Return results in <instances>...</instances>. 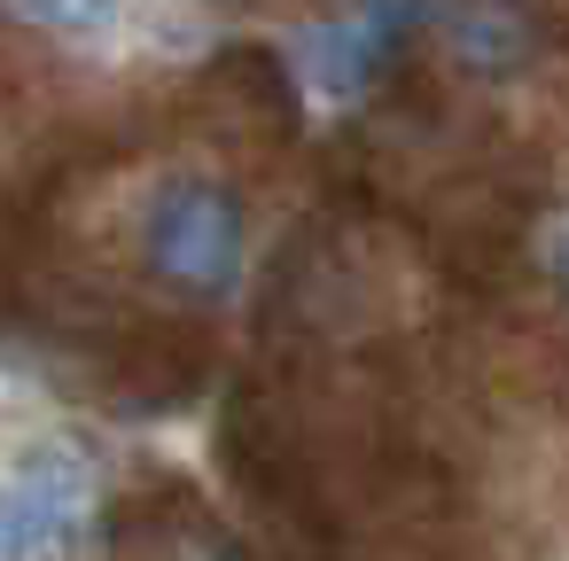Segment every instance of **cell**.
Instances as JSON below:
<instances>
[{
    "label": "cell",
    "instance_id": "2",
    "mask_svg": "<svg viewBox=\"0 0 569 561\" xmlns=\"http://www.w3.org/2000/svg\"><path fill=\"white\" fill-rule=\"evenodd\" d=\"M203 102H211V133L242 141L250 157L258 149H281L297 133V79L273 48H227L203 63Z\"/></svg>",
    "mask_w": 569,
    "mask_h": 561
},
{
    "label": "cell",
    "instance_id": "1",
    "mask_svg": "<svg viewBox=\"0 0 569 561\" xmlns=\"http://www.w3.org/2000/svg\"><path fill=\"white\" fill-rule=\"evenodd\" d=\"M141 266L180 289V297H227L234 273H242V211L219 180L203 172H180L149 196V219H141Z\"/></svg>",
    "mask_w": 569,
    "mask_h": 561
},
{
    "label": "cell",
    "instance_id": "6",
    "mask_svg": "<svg viewBox=\"0 0 569 561\" xmlns=\"http://www.w3.org/2000/svg\"><path fill=\"white\" fill-rule=\"evenodd\" d=\"M546 266H553V289H561V297H569V234H561V242H553V258H546Z\"/></svg>",
    "mask_w": 569,
    "mask_h": 561
},
{
    "label": "cell",
    "instance_id": "5",
    "mask_svg": "<svg viewBox=\"0 0 569 561\" xmlns=\"http://www.w3.org/2000/svg\"><path fill=\"white\" fill-rule=\"evenodd\" d=\"M0 561H40V538H32V514H24L17 483H0Z\"/></svg>",
    "mask_w": 569,
    "mask_h": 561
},
{
    "label": "cell",
    "instance_id": "3",
    "mask_svg": "<svg viewBox=\"0 0 569 561\" xmlns=\"http://www.w3.org/2000/svg\"><path fill=\"white\" fill-rule=\"evenodd\" d=\"M126 522L141 530L149 561H250V553H242V545H234V538H227V530H219L188 491H172V499H157V507L141 499Z\"/></svg>",
    "mask_w": 569,
    "mask_h": 561
},
{
    "label": "cell",
    "instance_id": "4",
    "mask_svg": "<svg viewBox=\"0 0 569 561\" xmlns=\"http://www.w3.org/2000/svg\"><path fill=\"white\" fill-rule=\"evenodd\" d=\"M9 9L56 40H110L126 24V0H9Z\"/></svg>",
    "mask_w": 569,
    "mask_h": 561
}]
</instances>
